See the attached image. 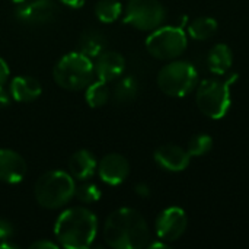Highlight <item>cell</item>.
Masks as SVG:
<instances>
[{
	"mask_svg": "<svg viewBox=\"0 0 249 249\" xmlns=\"http://www.w3.org/2000/svg\"><path fill=\"white\" fill-rule=\"evenodd\" d=\"M102 236L105 244L114 249H142L150 242V229L137 210L121 207L107 217Z\"/></svg>",
	"mask_w": 249,
	"mask_h": 249,
	"instance_id": "obj_1",
	"label": "cell"
},
{
	"mask_svg": "<svg viewBox=\"0 0 249 249\" xmlns=\"http://www.w3.org/2000/svg\"><path fill=\"white\" fill-rule=\"evenodd\" d=\"M98 219L86 207H70L55 220L54 236L60 247L88 249L98 235Z\"/></svg>",
	"mask_w": 249,
	"mask_h": 249,
	"instance_id": "obj_2",
	"label": "cell"
},
{
	"mask_svg": "<svg viewBox=\"0 0 249 249\" xmlns=\"http://www.w3.org/2000/svg\"><path fill=\"white\" fill-rule=\"evenodd\" d=\"M74 178L66 171H48L42 174L34 187L36 203L48 210H58L74 197Z\"/></svg>",
	"mask_w": 249,
	"mask_h": 249,
	"instance_id": "obj_3",
	"label": "cell"
},
{
	"mask_svg": "<svg viewBox=\"0 0 249 249\" xmlns=\"http://www.w3.org/2000/svg\"><path fill=\"white\" fill-rule=\"evenodd\" d=\"M95 67L92 58L80 51L69 53L63 55L53 70L55 83L66 90H82L93 79Z\"/></svg>",
	"mask_w": 249,
	"mask_h": 249,
	"instance_id": "obj_4",
	"label": "cell"
},
{
	"mask_svg": "<svg viewBox=\"0 0 249 249\" xmlns=\"http://www.w3.org/2000/svg\"><path fill=\"white\" fill-rule=\"evenodd\" d=\"M198 82L197 69L182 60H174L165 64L158 73V86L159 89L174 98H184L193 89H196Z\"/></svg>",
	"mask_w": 249,
	"mask_h": 249,
	"instance_id": "obj_5",
	"label": "cell"
},
{
	"mask_svg": "<svg viewBox=\"0 0 249 249\" xmlns=\"http://www.w3.org/2000/svg\"><path fill=\"white\" fill-rule=\"evenodd\" d=\"M196 88L197 107L206 117L220 120L228 114L231 108V83L228 80L206 79Z\"/></svg>",
	"mask_w": 249,
	"mask_h": 249,
	"instance_id": "obj_6",
	"label": "cell"
},
{
	"mask_svg": "<svg viewBox=\"0 0 249 249\" xmlns=\"http://www.w3.org/2000/svg\"><path fill=\"white\" fill-rule=\"evenodd\" d=\"M188 39L182 26H159L146 39V50L158 60H175L187 50Z\"/></svg>",
	"mask_w": 249,
	"mask_h": 249,
	"instance_id": "obj_7",
	"label": "cell"
},
{
	"mask_svg": "<svg viewBox=\"0 0 249 249\" xmlns=\"http://www.w3.org/2000/svg\"><path fill=\"white\" fill-rule=\"evenodd\" d=\"M166 10L159 0H130L124 10V22L139 31H149L162 26Z\"/></svg>",
	"mask_w": 249,
	"mask_h": 249,
	"instance_id": "obj_8",
	"label": "cell"
},
{
	"mask_svg": "<svg viewBox=\"0 0 249 249\" xmlns=\"http://www.w3.org/2000/svg\"><path fill=\"white\" fill-rule=\"evenodd\" d=\"M188 219L185 212L181 207L172 206L165 209L156 219L155 229L158 239L163 242H174L178 241L187 231Z\"/></svg>",
	"mask_w": 249,
	"mask_h": 249,
	"instance_id": "obj_9",
	"label": "cell"
},
{
	"mask_svg": "<svg viewBox=\"0 0 249 249\" xmlns=\"http://www.w3.org/2000/svg\"><path fill=\"white\" fill-rule=\"evenodd\" d=\"M60 13L54 0H32L20 3L15 10V18L23 25H44L53 22Z\"/></svg>",
	"mask_w": 249,
	"mask_h": 249,
	"instance_id": "obj_10",
	"label": "cell"
},
{
	"mask_svg": "<svg viewBox=\"0 0 249 249\" xmlns=\"http://www.w3.org/2000/svg\"><path fill=\"white\" fill-rule=\"evenodd\" d=\"M99 178L111 187L123 184L130 175V163L125 156L120 153H108L98 162Z\"/></svg>",
	"mask_w": 249,
	"mask_h": 249,
	"instance_id": "obj_11",
	"label": "cell"
},
{
	"mask_svg": "<svg viewBox=\"0 0 249 249\" xmlns=\"http://www.w3.org/2000/svg\"><path fill=\"white\" fill-rule=\"evenodd\" d=\"M155 162L168 172H181L185 171L190 165L191 156L187 149H182L177 144H162L155 150Z\"/></svg>",
	"mask_w": 249,
	"mask_h": 249,
	"instance_id": "obj_12",
	"label": "cell"
},
{
	"mask_svg": "<svg viewBox=\"0 0 249 249\" xmlns=\"http://www.w3.org/2000/svg\"><path fill=\"white\" fill-rule=\"evenodd\" d=\"M95 74L102 82H114L125 71V58L117 51H102L93 63Z\"/></svg>",
	"mask_w": 249,
	"mask_h": 249,
	"instance_id": "obj_13",
	"label": "cell"
},
{
	"mask_svg": "<svg viewBox=\"0 0 249 249\" xmlns=\"http://www.w3.org/2000/svg\"><path fill=\"white\" fill-rule=\"evenodd\" d=\"M26 174L25 159L12 149H0V182L19 184Z\"/></svg>",
	"mask_w": 249,
	"mask_h": 249,
	"instance_id": "obj_14",
	"label": "cell"
},
{
	"mask_svg": "<svg viewBox=\"0 0 249 249\" xmlns=\"http://www.w3.org/2000/svg\"><path fill=\"white\" fill-rule=\"evenodd\" d=\"M9 92L16 102L28 104L36 101L42 93L41 83L31 76H16L9 83Z\"/></svg>",
	"mask_w": 249,
	"mask_h": 249,
	"instance_id": "obj_15",
	"label": "cell"
},
{
	"mask_svg": "<svg viewBox=\"0 0 249 249\" xmlns=\"http://www.w3.org/2000/svg\"><path fill=\"white\" fill-rule=\"evenodd\" d=\"M98 168V162L92 152L86 149H80L74 152L69 159V172L74 179L86 181L95 175Z\"/></svg>",
	"mask_w": 249,
	"mask_h": 249,
	"instance_id": "obj_16",
	"label": "cell"
},
{
	"mask_svg": "<svg viewBox=\"0 0 249 249\" xmlns=\"http://www.w3.org/2000/svg\"><path fill=\"white\" fill-rule=\"evenodd\" d=\"M207 67L214 74H226L233 63V53L229 45L219 42L210 48L206 57Z\"/></svg>",
	"mask_w": 249,
	"mask_h": 249,
	"instance_id": "obj_17",
	"label": "cell"
},
{
	"mask_svg": "<svg viewBox=\"0 0 249 249\" xmlns=\"http://www.w3.org/2000/svg\"><path fill=\"white\" fill-rule=\"evenodd\" d=\"M107 47V41L105 36L96 31V29H86L85 32H82L80 38H79V44H77V51H80L82 54L88 55L89 58H96L102 51H105Z\"/></svg>",
	"mask_w": 249,
	"mask_h": 249,
	"instance_id": "obj_18",
	"label": "cell"
},
{
	"mask_svg": "<svg viewBox=\"0 0 249 249\" xmlns=\"http://www.w3.org/2000/svg\"><path fill=\"white\" fill-rule=\"evenodd\" d=\"M217 26L219 25H217L216 19H213L210 16H198L193 22L188 23L187 31L193 39L204 41V39L212 38L217 32Z\"/></svg>",
	"mask_w": 249,
	"mask_h": 249,
	"instance_id": "obj_19",
	"label": "cell"
},
{
	"mask_svg": "<svg viewBox=\"0 0 249 249\" xmlns=\"http://www.w3.org/2000/svg\"><path fill=\"white\" fill-rule=\"evenodd\" d=\"M109 98H111V90L107 82L98 79L96 82H90L85 88V99L90 108L104 107L109 101Z\"/></svg>",
	"mask_w": 249,
	"mask_h": 249,
	"instance_id": "obj_20",
	"label": "cell"
},
{
	"mask_svg": "<svg viewBox=\"0 0 249 249\" xmlns=\"http://www.w3.org/2000/svg\"><path fill=\"white\" fill-rule=\"evenodd\" d=\"M139 93V83L134 77L125 76L118 80L112 90V98L118 104H128L136 99Z\"/></svg>",
	"mask_w": 249,
	"mask_h": 249,
	"instance_id": "obj_21",
	"label": "cell"
},
{
	"mask_svg": "<svg viewBox=\"0 0 249 249\" xmlns=\"http://www.w3.org/2000/svg\"><path fill=\"white\" fill-rule=\"evenodd\" d=\"M95 15L102 23H112L123 15V4L118 0H99L95 4Z\"/></svg>",
	"mask_w": 249,
	"mask_h": 249,
	"instance_id": "obj_22",
	"label": "cell"
},
{
	"mask_svg": "<svg viewBox=\"0 0 249 249\" xmlns=\"http://www.w3.org/2000/svg\"><path fill=\"white\" fill-rule=\"evenodd\" d=\"M213 147V139L209 134H196L194 137L190 139L187 144V152L190 153L191 158H200L207 155Z\"/></svg>",
	"mask_w": 249,
	"mask_h": 249,
	"instance_id": "obj_23",
	"label": "cell"
},
{
	"mask_svg": "<svg viewBox=\"0 0 249 249\" xmlns=\"http://www.w3.org/2000/svg\"><path fill=\"white\" fill-rule=\"evenodd\" d=\"M74 197L83 203V204H93L98 203L102 197L101 190L98 188V185L92 184V182H82L80 185H76L74 190Z\"/></svg>",
	"mask_w": 249,
	"mask_h": 249,
	"instance_id": "obj_24",
	"label": "cell"
},
{
	"mask_svg": "<svg viewBox=\"0 0 249 249\" xmlns=\"http://www.w3.org/2000/svg\"><path fill=\"white\" fill-rule=\"evenodd\" d=\"M13 236V226L6 219H0V241L10 239Z\"/></svg>",
	"mask_w": 249,
	"mask_h": 249,
	"instance_id": "obj_25",
	"label": "cell"
},
{
	"mask_svg": "<svg viewBox=\"0 0 249 249\" xmlns=\"http://www.w3.org/2000/svg\"><path fill=\"white\" fill-rule=\"evenodd\" d=\"M58 242H53L50 239H38L34 244H31V249H58Z\"/></svg>",
	"mask_w": 249,
	"mask_h": 249,
	"instance_id": "obj_26",
	"label": "cell"
},
{
	"mask_svg": "<svg viewBox=\"0 0 249 249\" xmlns=\"http://www.w3.org/2000/svg\"><path fill=\"white\" fill-rule=\"evenodd\" d=\"M9 76H10L9 66H7V63L0 57V88H3V86L6 85V82L9 80Z\"/></svg>",
	"mask_w": 249,
	"mask_h": 249,
	"instance_id": "obj_27",
	"label": "cell"
},
{
	"mask_svg": "<svg viewBox=\"0 0 249 249\" xmlns=\"http://www.w3.org/2000/svg\"><path fill=\"white\" fill-rule=\"evenodd\" d=\"M12 101H13V99H12L10 92H9V90H6L4 88H0V108H6V107H9Z\"/></svg>",
	"mask_w": 249,
	"mask_h": 249,
	"instance_id": "obj_28",
	"label": "cell"
},
{
	"mask_svg": "<svg viewBox=\"0 0 249 249\" xmlns=\"http://www.w3.org/2000/svg\"><path fill=\"white\" fill-rule=\"evenodd\" d=\"M134 190H136V194H137L139 197H142V198H147V197H150V194H152L149 185H146V184H137Z\"/></svg>",
	"mask_w": 249,
	"mask_h": 249,
	"instance_id": "obj_29",
	"label": "cell"
},
{
	"mask_svg": "<svg viewBox=\"0 0 249 249\" xmlns=\"http://www.w3.org/2000/svg\"><path fill=\"white\" fill-rule=\"evenodd\" d=\"M60 3H63L71 9H79L85 4V0H60Z\"/></svg>",
	"mask_w": 249,
	"mask_h": 249,
	"instance_id": "obj_30",
	"label": "cell"
},
{
	"mask_svg": "<svg viewBox=\"0 0 249 249\" xmlns=\"http://www.w3.org/2000/svg\"><path fill=\"white\" fill-rule=\"evenodd\" d=\"M18 248H19V245H16V244L10 242L9 239H6V241H0V249H18Z\"/></svg>",
	"mask_w": 249,
	"mask_h": 249,
	"instance_id": "obj_31",
	"label": "cell"
},
{
	"mask_svg": "<svg viewBox=\"0 0 249 249\" xmlns=\"http://www.w3.org/2000/svg\"><path fill=\"white\" fill-rule=\"evenodd\" d=\"M166 247H168V242H163V241H160V239H159V242H149V245H147V248L150 249L166 248Z\"/></svg>",
	"mask_w": 249,
	"mask_h": 249,
	"instance_id": "obj_32",
	"label": "cell"
},
{
	"mask_svg": "<svg viewBox=\"0 0 249 249\" xmlns=\"http://www.w3.org/2000/svg\"><path fill=\"white\" fill-rule=\"evenodd\" d=\"M10 1H13V3H16V4H20V3H23L25 0H10Z\"/></svg>",
	"mask_w": 249,
	"mask_h": 249,
	"instance_id": "obj_33",
	"label": "cell"
}]
</instances>
